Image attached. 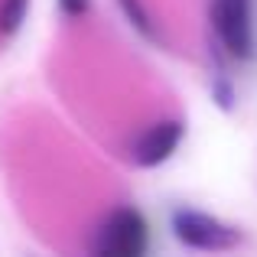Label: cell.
Segmentation results:
<instances>
[{
  "label": "cell",
  "instance_id": "cell-1",
  "mask_svg": "<svg viewBox=\"0 0 257 257\" xmlns=\"http://www.w3.org/2000/svg\"><path fill=\"white\" fill-rule=\"evenodd\" d=\"M150 241L147 218L131 205H120L104 215L94 231V254L101 257H140Z\"/></svg>",
  "mask_w": 257,
  "mask_h": 257
},
{
  "label": "cell",
  "instance_id": "cell-2",
  "mask_svg": "<svg viewBox=\"0 0 257 257\" xmlns=\"http://www.w3.org/2000/svg\"><path fill=\"white\" fill-rule=\"evenodd\" d=\"M170 228L176 234V241H182L192 251H228L241 241L238 228L218 221L215 215L199 212V208H176Z\"/></svg>",
  "mask_w": 257,
  "mask_h": 257
},
{
  "label": "cell",
  "instance_id": "cell-3",
  "mask_svg": "<svg viewBox=\"0 0 257 257\" xmlns=\"http://www.w3.org/2000/svg\"><path fill=\"white\" fill-rule=\"evenodd\" d=\"M212 30L228 56L251 59L254 52L251 0H212Z\"/></svg>",
  "mask_w": 257,
  "mask_h": 257
},
{
  "label": "cell",
  "instance_id": "cell-4",
  "mask_svg": "<svg viewBox=\"0 0 257 257\" xmlns=\"http://www.w3.org/2000/svg\"><path fill=\"white\" fill-rule=\"evenodd\" d=\"M182 134H186V124L179 117H166V120H157L150 124L131 147V157L137 166L144 170H153V166H163L166 160L179 150L182 144Z\"/></svg>",
  "mask_w": 257,
  "mask_h": 257
},
{
  "label": "cell",
  "instance_id": "cell-5",
  "mask_svg": "<svg viewBox=\"0 0 257 257\" xmlns=\"http://www.w3.org/2000/svg\"><path fill=\"white\" fill-rule=\"evenodd\" d=\"M114 4L124 13V20L131 23L134 33H140L144 39H157V23H153V17H150L144 0H114Z\"/></svg>",
  "mask_w": 257,
  "mask_h": 257
},
{
  "label": "cell",
  "instance_id": "cell-6",
  "mask_svg": "<svg viewBox=\"0 0 257 257\" xmlns=\"http://www.w3.org/2000/svg\"><path fill=\"white\" fill-rule=\"evenodd\" d=\"M30 0H0V36H13L23 26Z\"/></svg>",
  "mask_w": 257,
  "mask_h": 257
},
{
  "label": "cell",
  "instance_id": "cell-7",
  "mask_svg": "<svg viewBox=\"0 0 257 257\" xmlns=\"http://www.w3.org/2000/svg\"><path fill=\"white\" fill-rule=\"evenodd\" d=\"M215 98H218V104L225 107V111L234 104V91H231V85H228L225 75H218V82H215Z\"/></svg>",
  "mask_w": 257,
  "mask_h": 257
},
{
  "label": "cell",
  "instance_id": "cell-8",
  "mask_svg": "<svg viewBox=\"0 0 257 257\" xmlns=\"http://www.w3.org/2000/svg\"><path fill=\"white\" fill-rule=\"evenodd\" d=\"M88 4H91V0H59V7H62L65 17H82L88 10Z\"/></svg>",
  "mask_w": 257,
  "mask_h": 257
}]
</instances>
